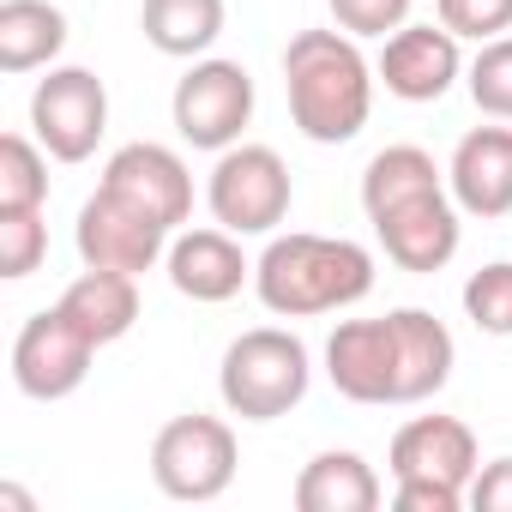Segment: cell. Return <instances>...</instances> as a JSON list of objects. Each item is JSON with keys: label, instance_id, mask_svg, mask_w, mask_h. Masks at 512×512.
<instances>
[{"label": "cell", "instance_id": "cell-1", "mask_svg": "<svg viewBox=\"0 0 512 512\" xmlns=\"http://www.w3.org/2000/svg\"><path fill=\"white\" fill-rule=\"evenodd\" d=\"M374 290V253L350 235H272L266 253L253 260V296L278 320H320L338 308L368 302Z\"/></svg>", "mask_w": 512, "mask_h": 512}, {"label": "cell", "instance_id": "cell-2", "mask_svg": "<svg viewBox=\"0 0 512 512\" xmlns=\"http://www.w3.org/2000/svg\"><path fill=\"white\" fill-rule=\"evenodd\" d=\"M374 85L380 73L350 31H296L284 49L290 121L314 145H350L374 115Z\"/></svg>", "mask_w": 512, "mask_h": 512}, {"label": "cell", "instance_id": "cell-3", "mask_svg": "<svg viewBox=\"0 0 512 512\" xmlns=\"http://www.w3.org/2000/svg\"><path fill=\"white\" fill-rule=\"evenodd\" d=\"M308 386H314V356L284 326L241 332L223 350V368H217L223 410L241 416V422H278V416H290L308 398Z\"/></svg>", "mask_w": 512, "mask_h": 512}, {"label": "cell", "instance_id": "cell-4", "mask_svg": "<svg viewBox=\"0 0 512 512\" xmlns=\"http://www.w3.org/2000/svg\"><path fill=\"white\" fill-rule=\"evenodd\" d=\"M205 205H211V223H223L229 235H272L296 205L290 163L272 145H229L211 163Z\"/></svg>", "mask_w": 512, "mask_h": 512}, {"label": "cell", "instance_id": "cell-5", "mask_svg": "<svg viewBox=\"0 0 512 512\" xmlns=\"http://www.w3.org/2000/svg\"><path fill=\"white\" fill-rule=\"evenodd\" d=\"M235 464H241V446H235V428L223 416L193 410V416L163 422L157 440H151V482L169 500H187V506L217 500L235 482Z\"/></svg>", "mask_w": 512, "mask_h": 512}, {"label": "cell", "instance_id": "cell-6", "mask_svg": "<svg viewBox=\"0 0 512 512\" xmlns=\"http://www.w3.org/2000/svg\"><path fill=\"white\" fill-rule=\"evenodd\" d=\"M169 115H175V133L193 151H229V145H241V133L253 121V79H247V67L241 61L199 55L175 79Z\"/></svg>", "mask_w": 512, "mask_h": 512}, {"label": "cell", "instance_id": "cell-7", "mask_svg": "<svg viewBox=\"0 0 512 512\" xmlns=\"http://www.w3.org/2000/svg\"><path fill=\"white\" fill-rule=\"evenodd\" d=\"M31 133L55 163H85L109 133V91L91 67H49L31 91Z\"/></svg>", "mask_w": 512, "mask_h": 512}, {"label": "cell", "instance_id": "cell-8", "mask_svg": "<svg viewBox=\"0 0 512 512\" xmlns=\"http://www.w3.org/2000/svg\"><path fill=\"white\" fill-rule=\"evenodd\" d=\"M169 235H175V229H163L151 211L115 199L109 187H97V193L79 205V223H73L79 260H85V266H103V272H127V278L163 266Z\"/></svg>", "mask_w": 512, "mask_h": 512}, {"label": "cell", "instance_id": "cell-9", "mask_svg": "<svg viewBox=\"0 0 512 512\" xmlns=\"http://www.w3.org/2000/svg\"><path fill=\"white\" fill-rule=\"evenodd\" d=\"M91 356H97V344L55 302V308L31 314L19 326V338H13V386L25 398H37V404H61V398H73L85 386Z\"/></svg>", "mask_w": 512, "mask_h": 512}, {"label": "cell", "instance_id": "cell-10", "mask_svg": "<svg viewBox=\"0 0 512 512\" xmlns=\"http://www.w3.org/2000/svg\"><path fill=\"white\" fill-rule=\"evenodd\" d=\"M368 223H374V235L386 247V260L398 272H416V278L446 272L458 241H464V211H458V199L446 187L440 193H416V199H404V205H392V211H380Z\"/></svg>", "mask_w": 512, "mask_h": 512}, {"label": "cell", "instance_id": "cell-11", "mask_svg": "<svg viewBox=\"0 0 512 512\" xmlns=\"http://www.w3.org/2000/svg\"><path fill=\"white\" fill-rule=\"evenodd\" d=\"M97 187H109L115 199L151 211L163 229H181V223L193 217V169L181 163V151L151 145V139L121 145V151L103 163V181H97Z\"/></svg>", "mask_w": 512, "mask_h": 512}, {"label": "cell", "instance_id": "cell-12", "mask_svg": "<svg viewBox=\"0 0 512 512\" xmlns=\"http://www.w3.org/2000/svg\"><path fill=\"white\" fill-rule=\"evenodd\" d=\"M326 380L350 404H398V332L380 320H338L326 338Z\"/></svg>", "mask_w": 512, "mask_h": 512}, {"label": "cell", "instance_id": "cell-13", "mask_svg": "<svg viewBox=\"0 0 512 512\" xmlns=\"http://www.w3.org/2000/svg\"><path fill=\"white\" fill-rule=\"evenodd\" d=\"M374 73L398 103H440L458 85L464 55H458V37L446 25H404V31L386 37Z\"/></svg>", "mask_w": 512, "mask_h": 512}, {"label": "cell", "instance_id": "cell-14", "mask_svg": "<svg viewBox=\"0 0 512 512\" xmlns=\"http://www.w3.org/2000/svg\"><path fill=\"white\" fill-rule=\"evenodd\" d=\"M386 470H392V482H446V488L470 494V476L482 470V452H476V434L458 416H416L392 434Z\"/></svg>", "mask_w": 512, "mask_h": 512}, {"label": "cell", "instance_id": "cell-15", "mask_svg": "<svg viewBox=\"0 0 512 512\" xmlns=\"http://www.w3.org/2000/svg\"><path fill=\"white\" fill-rule=\"evenodd\" d=\"M163 272L175 284V296L187 302H229L241 296V284H253V266L241 253V235H229L223 223L217 229H175L169 235V253H163Z\"/></svg>", "mask_w": 512, "mask_h": 512}, {"label": "cell", "instance_id": "cell-16", "mask_svg": "<svg viewBox=\"0 0 512 512\" xmlns=\"http://www.w3.org/2000/svg\"><path fill=\"white\" fill-rule=\"evenodd\" d=\"M446 193L464 217H512V127H470L446 163Z\"/></svg>", "mask_w": 512, "mask_h": 512}, {"label": "cell", "instance_id": "cell-17", "mask_svg": "<svg viewBox=\"0 0 512 512\" xmlns=\"http://www.w3.org/2000/svg\"><path fill=\"white\" fill-rule=\"evenodd\" d=\"M61 314H67L97 350H109V344H121V338L139 326V278L85 266V272L61 290Z\"/></svg>", "mask_w": 512, "mask_h": 512}, {"label": "cell", "instance_id": "cell-18", "mask_svg": "<svg viewBox=\"0 0 512 512\" xmlns=\"http://www.w3.org/2000/svg\"><path fill=\"white\" fill-rule=\"evenodd\" d=\"M392 332H398V404H428L452 380L458 344L428 308H392Z\"/></svg>", "mask_w": 512, "mask_h": 512}, {"label": "cell", "instance_id": "cell-19", "mask_svg": "<svg viewBox=\"0 0 512 512\" xmlns=\"http://www.w3.org/2000/svg\"><path fill=\"white\" fill-rule=\"evenodd\" d=\"M67 49V13L55 0H0V73H37L55 67Z\"/></svg>", "mask_w": 512, "mask_h": 512}, {"label": "cell", "instance_id": "cell-20", "mask_svg": "<svg viewBox=\"0 0 512 512\" xmlns=\"http://www.w3.org/2000/svg\"><path fill=\"white\" fill-rule=\"evenodd\" d=\"M296 506L302 512H374L380 476L362 452H320L296 476Z\"/></svg>", "mask_w": 512, "mask_h": 512}, {"label": "cell", "instance_id": "cell-21", "mask_svg": "<svg viewBox=\"0 0 512 512\" xmlns=\"http://www.w3.org/2000/svg\"><path fill=\"white\" fill-rule=\"evenodd\" d=\"M229 7L223 0H145L139 7V31L157 55L169 61H199L211 55V43L223 37Z\"/></svg>", "mask_w": 512, "mask_h": 512}, {"label": "cell", "instance_id": "cell-22", "mask_svg": "<svg viewBox=\"0 0 512 512\" xmlns=\"http://www.w3.org/2000/svg\"><path fill=\"white\" fill-rule=\"evenodd\" d=\"M440 187H446V169L422 145H386L362 169V211L380 217V211H392V205H404L416 193H440Z\"/></svg>", "mask_w": 512, "mask_h": 512}, {"label": "cell", "instance_id": "cell-23", "mask_svg": "<svg viewBox=\"0 0 512 512\" xmlns=\"http://www.w3.org/2000/svg\"><path fill=\"white\" fill-rule=\"evenodd\" d=\"M49 205V151L31 133L0 139V211H43Z\"/></svg>", "mask_w": 512, "mask_h": 512}, {"label": "cell", "instance_id": "cell-24", "mask_svg": "<svg viewBox=\"0 0 512 512\" xmlns=\"http://www.w3.org/2000/svg\"><path fill=\"white\" fill-rule=\"evenodd\" d=\"M464 85H470V103H476L488 121H512V31L476 49Z\"/></svg>", "mask_w": 512, "mask_h": 512}, {"label": "cell", "instance_id": "cell-25", "mask_svg": "<svg viewBox=\"0 0 512 512\" xmlns=\"http://www.w3.org/2000/svg\"><path fill=\"white\" fill-rule=\"evenodd\" d=\"M464 314H470L476 332L512 338V260H494V266L470 272V284H464Z\"/></svg>", "mask_w": 512, "mask_h": 512}, {"label": "cell", "instance_id": "cell-26", "mask_svg": "<svg viewBox=\"0 0 512 512\" xmlns=\"http://www.w3.org/2000/svg\"><path fill=\"white\" fill-rule=\"evenodd\" d=\"M49 253V223L43 211H0V278H31Z\"/></svg>", "mask_w": 512, "mask_h": 512}, {"label": "cell", "instance_id": "cell-27", "mask_svg": "<svg viewBox=\"0 0 512 512\" xmlns=\"http://www.w3.org/2000/svg\"><path fill=\"white\" fill-rule=\"evenodd\" d=\"M434 13L458 43H494L512 31V0H434Z\"/></svg>", "mask_w": 512, "mask_h": 512}, {"label": "cell", "instance_id": "cell-28", "mask_svg": "<svg viewBox=\"0 0 512 512\" xmlns=\"http://www.w3.org/2000/svg\"><path fill=\"white\" fill-rule=\"evenodd\" d=\"M332 7V19H338V31H350L356 43L362 37H392V31H404L410 25V0H326Z\"/></svg>", "mask_w": 512, "mask_h": 512}, {"label": "cell", "instance_id": "cell-29", "mask_svg": "<svg viewBox=\"0 0 512 512\" xmlns=\"http://www.w3.org/2000/svg\"><path fill=\"white\" fill-rule=\"evenodd\" d=\"M470 506L476 512H512V458H494L470 476Z\"/></svg>", "mask_w": 512, "mask_h": 512}, {"label": "cell", "instance_id": "cell-30", "mask_svg": "<svg viewBox=\"0 0 512 512\" xmlns=\"http://www.w3.org/2000/svg\"><path fill=\"white\" fill-rule=\"evenodd\" d=\"M392 500H398V512H458L470 494L464 488H446V482H398Z\"/></svg>", "mask_w": 512, "mask_h": 512}, {"label": "cell", "instance_id": "cell-31", "mask_svg": "<svg viewBox=\"0 0 512 512\" xmlns=\"http://www.w3.org/2000/svg\"><path fill=\"white\" fill-rule=\"evenodd\" d=\"M0 506H19V512H31V494H25V488H13V482H7V488H0Z\"/></svg>", "mask_w": 512, "mask_h": 512}]
</instances>
